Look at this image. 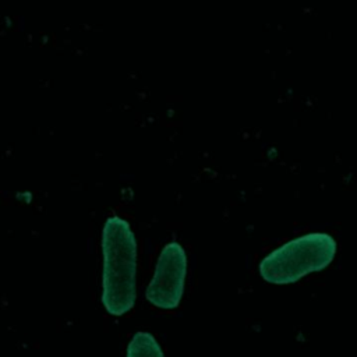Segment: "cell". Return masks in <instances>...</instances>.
Listing matches in <instances>:
<instances>
[{
  "label": "cell",
  "instance_id": "1",
  "mask_svg": "<svg viewBox=\"0 0 357 357\" xmlns=\"http://www.w3.org/2000/svg\"><path fill=\"white\" fill-rule=\"evenodd\" d=\"M102 303L112 315H123L137 297V240L130 223L117 215L106 219L102 231Z\"/></svg>",
  "mask_w": 357,
  "mask_h": 357
},
{
  "label": "cell",
  "instance_id": "2",
  "mask_svg": "<svg viewBox=\"0 0 357 357\" xmlns=\"http://www.w3.org/2000/svg\"><path fill=\"white\" fill-rule=\"evenodd\" d=\"M336 254L335 238L322 231L298 236L271 251L259 262L261 276L271 283H293L328 266Z\"/></svg>",
  "mask_w": 357,
  "mask_h": 357
},
{
  "label": "cell",
  "instance_id": "3",
  "mask_svg": "<svg viewBox=\"0 0 357 357\" xmlns=\"http://www.w3.org/2000/svg\"><path fill=\"white\" fill-rule=\"evenodd\" d=\"M187 273V254L178 241L163 245L153 276L146 287V298L158 308L173 310L178 305Z\"/></svg>",
  "mask_w": 357,
  "mask_h": 357
},
{
  "label": "cell",
  "instance_id": "4",
  "mask_svg": "<svg viewBox=\"0 0 357 357\" xmlns=\"http://www.w3.org/2000/svg\"><path fill=\"white\" fill-rule=\"evenodd\" d=\"M127 357H163V351L151 333L137 332L128 343Z\"/></svg>",
  "mask_w": 357,
  "mask_h": 357
}]
</instances>
